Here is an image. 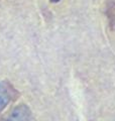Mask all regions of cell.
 I'll return each instance as SVG.
<instances>
[{
  "mask_svg": "<svg viewBox=\"0 0 115 121\" xmlns=\"http://www.w3.org/2000/svg\"><path fill=\"white\" fill-rule=\"evenodd\" d=\"M51 1H53V2H57V1H59V0H51Z\"/></svg>",
  "mask_w": 115,
  "mask_h": 121,
  "instance_id": "4",
  "label": "cell"
},
{
  "mask_svg": "<svg viewBox=\"0 0 115 121\" xmlns=\"http://www.w3.org/2000/svg\"><path fill=\"white\" fill-rule=\"evenodd\" d=\"M5 121H30V112L25 106H18L10 112Z\"/></svg>",
  "mask_w": 115,
  "mask_h": 121,
  "instance_id": "1",
  "label": "cell"
},
{
  "mask_svg": "<svg viewBox=\"0 0 115 121\" xmlns=\"http://www.w3.org/2000/svg\"><path fill=\"white\" fill-rule=\"evenodd\" d=\"M107 15H108L111 26L113 27V29H115V3L109 6L108 10H107Z\"/></svg>",
  "mask_w": 115,
  "mask_h": 121,
  "instance_id": "3",
  "label": "cell"
},
{
  "mask_svg": "<svg viewBox=\"0 0 115 121\" xmlns=\"http://www.w3.org/2000/svg\"><path fill=\"white\" fill-rule=\"evenodd\" d=\"M12 90L5 83H0V112L12 100Z\"/></svg>",
  "mask_w": 115,
  "mask_h": 121,
  "instance_id": "2",
  "label": "cell"
}]
</instances>
